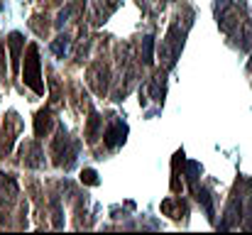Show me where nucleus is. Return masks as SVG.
Masks as SVG:
<instances>
[{
  "label": "nucleus",
  "instance_id": "obj_1",
  "mask_svg": "<svg viewBox=\"0 0 252 235\" xmlns=\"http://www.w3.org/2000/svg\"><path fill=\"white\" fill-rule=\"evenodd\" d=\"M22 78H25V83H27L37 96L44 93V83H42V74H39V52H37V44H30V47H27L25 67H22Z\"/></svg>",
  "mask_w": 252,
  "mask_h": 235
},
{
  "label": "nucleus",
  "instance_id": "obj_2",
  "mask_svg": "<svg viewBox=\"0 0 252 235\" xmlns=\"http://www.w3.org/2000/svg\"><path fill=\"white\" fill-rule=\"evenodd\" d=\"M17 130H20V118H17L15 110H10L5 115V123H2V130H0V157L10 155L15 137H17Z\"/></svg>",
  "mask_w": 252,
  "mask_h": 235
},
{
  "label": "nucleus",
  "instance_id": "obj_3",
  "mask_svg": "<svg viewBox=\"0 0 252 235\" xmlns=\"http://www.w3.org/2000/svg\"><path fill=\"white\" fill-rule=\"evenodd\" d=\"M88 83H91V88H93L98 96L105 93V88H108V69H105L100 62L88 69Z\"/></svg>",
  "mask_w": 252,
  "mask_h": 235
},
{
  "label": "nucleus",
  "instance_id": "obj_4",
  "mask_svg": "<svg viewBox=\"0 0 252 235\" xmlns=\"http://www.w3.org/2000/svg\"><path fill=\"white\" fill-rule=\"evenodd\" d=\"M52 125H54L52 110H49V108L39 110V113H37V118H34V135H37V137L49 135V133H52Z\"/></svg>",
  "mask_w": 252,
  "mask_h": 235
},
{
  "label": "nucleus",
  "instance_id": "obj_5",
  "mask_svg": "<svg viewBox=\"0 0 252 235\" xmlns=\"http://www.w3.org/2000/svg\"><path fill=\"white\" fill-rule=\"evenodd\" d=\"M20 155H22V162L27 167H39L42 164V150L37 147V142H25L20 147Z\"/></svg>",
  "mask_w": 252,
  "mask_h": 235
},
{
  "label": "nucleus",
  "instance_id": "obj_6",
  "mask_svg": "<svg viewBox=\"0 0 252 235\" xmlns=\"http://www.w3.org/2000/svg\"><path fill=\"white\" fill-rule=\"evenodd\" d=\"M7 47H10V59H12V71H17V62H20V54H22V47H25V39L20 32H10L7 37Z\"/></svg>",
  "mask_w": 252,
  "mask_h": 235
},
{
  "label": "nucleus",
  "instance_id": "obj_7",
  "mask_svg": "<svg viewBox=\"0 0 252 235\" xmlns=\"http://www.w3.org/2000/svg\"><path fill=\"white\" fill-rule=\"evenodd\" d=\"M125 135H127V128L123 123H113L108 128V133H105V145L108 147H118V145L125 142Z\"/></svg>",
  "mask_w": 252,
  "mask_h": 235
},
{
  "label": "nucleus",
  "instance_id": "obj_8",
  "mask_svg": "<svg viewBox=\"0 0 252 235\" xmlns=\"http://www.w3.org/2000/svg\"><path fill=\"white\" fill-rule=\"evenodd\" d=\"M98 128H100V118H98L95 113H91V118H88V128H86V140H88V142H95V137H98Z\"/></svg>",
  "mask_w": 252,
  "mask_h": 235
},
{
  "label": "nucleus",
  "instance_id": "obj_9",
  "mask_svg": "<svg viewBox=\"0 0 252 235\" xmlns=\"http://www.w3.org/2000/svg\"><path fill=\"white\" fill-rule=\"evenodd\" d=\"M66 49H69V37H66V34H62V37H57V42H52V52H54L59 59H64Z\"/></svg>",
  "mask_w": 252,
  "mask_h": 235
},
{
  "label": "nucleus",
  "instance_id": "obj_10",
  "mask_svg": "<svg viewBox=\"0 0 252 235\" xmlns=\"http://www.w3.org/2000/svg\"><path fill=\"white\" fill-rule=\"evenodd\" d=\"M81 179H84L86 184H91V186H95V184H98V176H95V171H93V169H84Z\"/></svg>",
  "mask_w": 252,
  "mask_h": 235
}]
</instances>
